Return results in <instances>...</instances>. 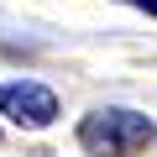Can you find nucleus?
Here are the masks:
<instances>
[{"instance_id":"f257e3e1","label":"nucleus","mask_w":157,"mask_h":157,"mask_svg":"<svg viewBox=\"0 0 157 157\" xmlns=\"http://www.w3.org/2000/svg\"><path fill=\"white\" fill-rule=\"evenodd\" d=\"M152 136H157V126L126 105H105V110H89L78 121V147L89 157H136Z\"/></svg>"},{"instance_id":"f03ea898","label":"nucleus","mask_w":157,"mask_h":157,"mask_svg":"<svg viewBox=\"0 0 157 157\" xmlns=\"http://www.w3.org/2000/svg\"><path fill=\"white\" fill-rule=\"evenodd\" d=\"M0 115H11L26 131H47L58 121V94L37 78H16V84H0Z\"/></svg>"},{"instance_id":"7ed1b4c3","label":"nucleus","mask_w":157,"mask_h":157,"mask_svg":"<svg viewBox=\"0 0 157 157\" xmlns=\"http://www.w3.org/2000/svg\"><path fill=\"white\" fill-rule=\"evenodd\" d=\"M121 6H136V11H147V16H157V0H121Z\"/></svg>"}]
</instances>
